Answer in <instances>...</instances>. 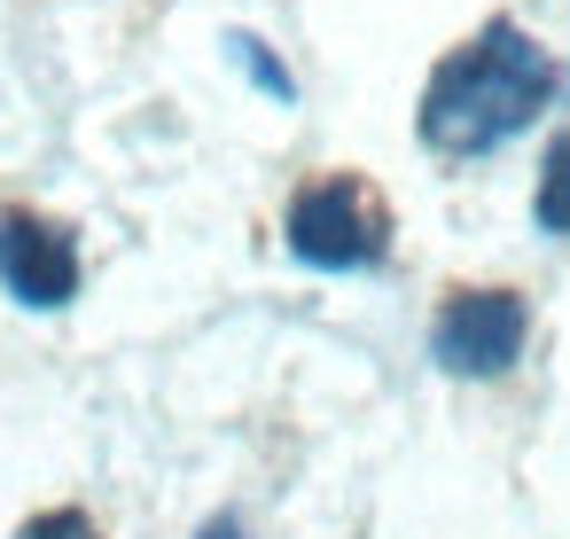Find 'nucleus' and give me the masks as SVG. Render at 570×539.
Wrapping results in <instances>:
<instances>
[{
    "label": "nucleus",
    "instance_id": "obj_3",
    "mask_svg": "<svg viewBox=\"0 0 570 539\" xmlns=\"http://www.w3.org/2000/svg\"><path fill=\"white\" fill-rule=\"evenodd\" d=\"M523 297L515 290H461L438 321H430V360L445 375H508L523 352Z\"/></svg>",
    "mask_w": 570,
    "mask_h": 539
},
{
    "label": "nucleus",
    "instance_id": "obj_6",
    "mask_svg": "<svg viewBox=\"0 0 570 539\" xmlns=\"http://www.w3.org/2000/svg\"><path fill=\"white\" fill-rule=\"evenodd\" d=\"M227 48H235V63H243V71H250V79H258V87H266L274 102H289V95H297V87H289V71H282V63H274V56H266L258 40H243V32H235Z\"/></svg>",
    "mask_w": 570,
    "mask_h": 539
},
{
    "label": "nucleus",
    "instance_id": "obj_1",
    "mask_svg": "<svg viewBox=\"0 0 570 539\" xmlns=\"http://www.w3.org/2000/svg\"><path fill=\"white\" fill-rule=\"evenodd\" d=\"M554 95V63L531 32L515 24H484L461 56L438 63L430 95H422V141L438 157H484L500 141H515Z\"/></svg>",
    "mask_w": 570,
    "mask_h": 539
},
{
    "label": "nucleus",
    "instance_id": "obj_4",
    "mask_svg": "<svg viewBox=\"0 0 570 539\" xmlns=\"http://www.w3.org/2000/svg\"><path fill=\"white\" fill-rule=\"evenodd\" d=\"M0 282H9V297L32 305V313L71 305L79 297V251H71V235L48 227V219H32V212H9V219H0Z\"/></svg>",
    "mask_w": 570,
    "mask_h": 539
},
{
    "label": "nucleus",
    "instance_id": "obj_2",
    "mask_svg": "<svg viewBox=\"0 0 570 539\" xmlns=\"http://www.w3.org/2000/svg\"><path fill=\"white\" fill-rule=\"evenodd\" d=\"M289 251L321 274H367L391 251V212L360 180H313L289 204Z\"/></svg>",
    "mask_w": 570,
    "mask_h": 539
},
{
    "label": "nucleus",
    "instance_id": "obj_7",
    "mask_svg": "<svg viewBox=\"0 0 570 539\" xmlns=\"http://www.w3.org/2000/svg\"><path fill=\"white\" fill-rule=\"evenodd\" d=\"M17 539H102V531H95V523H87L79 508H48V516H32V523H24Z\"/></svg>",
    "mask_w": 570,
    "mask_h": 539
},
{
    "label": "nucleus",
    "instance_id": "obj_8",
    "mask_svg": "<svg viewBox=\"0 0 570 539\" xmlns=\"http://www.w3.org/2000/svg\"><path fill=\"white\" fill-rule=\"evenodd\" d=\"M196 539H243V523H235V516H212V523H204Z\"/></svg>",
    "mask_w": 570,
    "mask_h": 539
},
{
    "label": "nucleus",
    "instance_id": "obj_5",
    "mask_svg": "<svg viewBox=\"0 0 570 539\" xmlns=\"http://www.w3.org/2000/svg\"><path fill=\"white\" fill-rule=\"evenodd\" d=\"M531 212H539L547 235H570V134H554V149H547V165H539V196H531Z\"/></svg>",
    "mask_w": 570,
    "mask_h": 539
}]
</instances>
